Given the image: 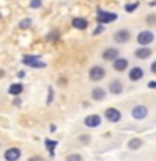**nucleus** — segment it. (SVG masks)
Returning <instances> with one entry per match:
<instances>
[{"label": "nucleus", "instance_id": "412c9836", "mask_svg": "<svg viewBox=\"0 0 156 161\" xmlns=\"http://www.w3.org/2000/svg\"><path fill=\"white\" fill-rule=\"evenodd\" d=\"M45 146H47V149H50V153L54 151V146H57L55 141H50V139H45Z\"/></svg>", "mask_w": 156, "mask_h": 161}, {"label": "nucleus", "instance_id": "4be33fe9", "mask_svg": "<svg viewBox=\"0 0 156 161\" xmlns=\"http://www.w3.org/2000/svg\"><path fill=\"white\" fill-rule=\"evenodd\" d=\"M136 7H138V2L128 3V5H126V12H133V10H136Z\"/></svg>", "mask_w": 156, "mask_h": 161}, {"label": "nucleus", "instance_id": "ddd939ff", "mask_svg": "<svg viewBox=\"0 0 156 161\" xmlns=\"http://www.w3.org/2000/svg\"><path fill=\"white\" fill-rule=\"evenodd\" d=\"M128 67V60L126 59H116L114 60V70H118V72H123V70Z\"/></svg>", "mask_w": 156, "mask_h": 161}, {"label": "nucleus", "instance_id": "bb28decb", "mask_svg": "<svg viewBox=\"0 0 156 161\" xmlns=\"http://www.w3.org/2000/svg\"><path fill=\"white\" fill-rule=\"evenodd\" d=\"M148 22H149V24L156 22V17H154V15H149V17H148Z\"/></svg>", "mask_w": 156, "mask_h": 161}, {"label": "nucleus", "instance_id": "f257e3e1", "mask_svg": "<svg viewBox=\"0 0 156 161\" xmlns=\"http://www.w3.org/2000/svg\"><path fill=\"white\" fill-rule=\"evenodd\" d=\"M154 40V35L153 32H149V30H143V32H139L138 35V44L143 45V47H146L148 44H151Z\"/></svg>", "mask_w": 156, "mask_h": 161}, {"label": "nucleus", "instance_id": "0eeeda50", "mask_svg": "<svg viewBox=\"0 0 156 161\" xmlns=\"http://www.w3.org/2000/svg\"><path fill=\"white\" fill-rule=\"evenodd\" d=\"M5 159L7 161H17L20 158V149L19 148H8L7 151H5Z\"/></svg>", "mask_w": 156, "mask_h": 161}, {"label": "nucleus", "instance_id": "b1692460", "mask_svg": "<svg viewBox=\"0 0 156 161\" xmlns=\"http://www.w3.org/2000/svg\"><path fill=\"white\" fill-rule=\"evenodd\" d=\"M57 37H59V34L57 32H52V34L47 35V40H57Z\"/></svg>", "mask_w": 156, "mask_h": 161}, {"label": "nucleus", "instance_id": "cd10ccee", "mask_svg": "<svg viewBox=\"0 0 156 161\" xmlns=\"http://www.w3.org/2000/svg\"><path fill=\"white\" fill-rule=\"evenodd\" d=\"M151 72H153V74H156V60H154L153 64H151Z\"/></svg>", "mask_w": 156, "mask_h": 161}, {"label": "nucleus", "instance_id": "a211bd4d", "mask_svg": "<svg viewBox=\"0 0 156 161\" xmlns=\"http://www.w3.org/2000/svg\"><path fill=\"white\" fill-rule=\"evenodd\" d=\"M141 144H143V141L138 139V138H134V139H131L128 143V148L129 149H138V148H141Z\"/></svg>", "mask_w": 156, "mask_h": 161}, {"label": "nucleus", "instance_id": "f03ea898", "mask_svg": "<svg viewBox=\"0 0 156 161\" xmlns=\"http://www.w3.org/2000/svg\"><path fill=\"white\" fill-rule=\"evenodd\" d=\"M104 75H106V70H104V67H101V65H94V67H91V70H89L91 80H101Z\"/></svg>", "mask_w": 156, "mask_h": 161}, {"label": "nucleus", "instance_id": "5701e85b", "mask_svg": "<svg viewBox=\"0 0 156 161\" xmlns=\"http://www.w3.org/2000/svg\"><path fill=\"white\" fill-rule=\"evenodd\" d=\"M40 5H42L40 0H32V2H30V7H32V8H39Z\"/></svg>", "mask_w": 156, "mask_h": 161}, {"label": "nucleus", "instance_id": "6e6552de", "mask_svg": "<svg viewBox=\"0 0 156 161\" xmlns=\"http://www.w3.org/2000/svg\"><path fill=\"white\" fill-rule=\"evenodd\" d=\"M146 114H148V108H144V106H134L133 108L134 119H143V118H146Z\"/></svg>", "mask_w": 156, "mask_h": 161}, {"label": "nucleus", "instance_id": "1a4fd4ad", "mask_svg": "<svg viewBox=\"0 0 156 161\" xmlns=\"http://www.w3.org/2000/svg\"><path fill=\"white\" fill-rule=\"evenodd\" d=\"M84 124L89 126V128H98V126L101 124V118L98 114H91V116H87V118L84 119Z\"/></svg>", "mask_w": 156, "mask_h": 161}, {"label": "nucleus", "instance_id": "dca6fc26", "mask_svg": "<svg viewBox=\"0 0 156 161\" xmlns=\"http://www.w3.org/2000/svg\"><path fill=\"white\" fill-rule=\"evenodd\" d=\"M22 91H24L22 84H12V86L8 87V94H12V96H19V94H22Z\"/></svg>", "mask_w": 156, "mask_h": 161}, {"label": "nucleus", "instance_id": "9d476101", "mask_svg": "<svg viewBox=\"0 0 156 161\" xmlns=\"http://www.w3.org/2000/svg\"><path fill=\"white\" fill-rule=\"evenodd\" d=\"M118 55H119V52H118V49H113V47H109V49H106L104 52H103V59L104 60H114L118 59Z\"/></svg>", "mask_w": 156, "mask_h": 161}, {"label": "nucleus", "instance_id": "423d86ee", "mask_svg": "<svg viewBox=\"0 0 156 161\" xmlns=\"http://www.w3.org/2000/svg\"><path fill=\"white\" fill-rule=\"evenodd\" d=\"M129 37H131V34H129V30H126V29H121V30H118V32L114 34V39L118 40L119 44H124V42H128V40H129Z\"/></svg>", "mask_w": 156, "mask_h": 161}, {"label": "nucleus", "instance_id": "4468645a", "mask_svg": "<svg viewBox=\"0 0 156 161\" xmlns=\"http://www.w3.org/2000/svg\"><path fill=\"white\" fill-rule=\"evenodd\" d=\"M134 54H136V57H138V59H148L151 55V50L148 47H139Z\"/></svg>", "mask_w": 156, "mask_h": 161}, {"label": "nucleus", "instance_id": "20e7f679", "mask_svg": "<svg viewBox=\"0 0 156 161\" xmlns=\"http://www.w3.org/2000/svg\"><path fill=\"white\" fill-rule=\"evenodd\" d=\"M118 19V15L113 14V12H99L98 14V22L99 24H111V22H114V20Z\"/></svg>", "mask_w": 156, "mask_h": 161}, {"label": "nucleus", "instance_id": "aec40b11", "mask_svg": "<svg viewBox=\"0 0 156 161\" xmlns=\"http://www.w3.org/2000/svg\"><path fill=\"white\" fill-rule=\"evenodd\" d=\"M65 161H82V158H81V154H69Z\"/></svg>", "mask_w": 156, "mask_h": 161}, {"label": "nucleus", "instance_id": "9b49d317", "mask_svg": "<svg viewBox=\"0 0 156 161\" xmlns=\"http://www.w3.org/2000/svg\"><path fill=\"white\" fill-rule=\"evenodd\" d=\"M109 91H111V94H121L123 92V84H121V80H113V82L109 84Z\"/></svg>", "mask_w": 156, "mask_h": 161}, {"label": "nucleus", "instance_id": "6ab92c4d", "mask_svg": "<svg viewBox=\"0 0 156 161\" xmlns=\"http://www.w3.org/2000/svg\"><path fill=\"white\" fill-rule=\"evenodd\" d=\"M30 25H32V20H30V19H24V20H20L19 27L20 29H29Z\"/></svg>", "mask_w": 156, "mask_h": 161}, {"label": "nucleus", "instance_id": "2eb2a0df", "mask_svg": "<svg viewBox=\"0 0 156 161\" xmlns=\"http://www.w3.org/2000/svg\"><path fill=\"white\" fill-rule=\"evenodd\" d=\"M72 25H74L75 29L84 30L86 27H87V20H86V19H79V17H75V19L72 20Z\"/></svg>", "mask_w": 156, "mask_h": 161}, {"label": "nucleus", "instance_id": "393cba45", "mask_svg": "<svg viewBox=\"0 0 156 161\" xmlns=\"http://www.w3.org/2000/svg\"><path fill=\"white\" fill-rule=\"evenodd\" d=\"M103 30H104V27H103V25H99V27H98V29L94 30V34L98 35V34H101V32H103Z\"/></svg>", "mask_w": 156, "mask_h": 161}, {"label": "nucleus", "instance_id": "7ed1b4c3", "mask_svg": "<svg viewBox=\"0 0 156 161\" xmlns=\"http://www.w3.org/2000/svg\"><path fill=\"white\" fill-rule=\"evenodd\" d=\"M22 62L24 64H30L32 67H37V69H44L45 67V64L39 60V55H25V57L22 59Z\"/></svg>", "mask_w": 156, "mask_h": 161}, {"label": "nucleus", "instance_id": "39448f33", "mask_svg": "<svg viewBox=\"0 0 156 161\" xmlns=\"http://www.w3.org/2000/svg\"><path fill=\"white\" fill-rule=\"evenodd\" d=\"M106 119L111 123H118V121H121V113L116 108H109L106 109Z\"/></svg>", "mask_w": 156, "mask_h": 161}, {"label": "nucleus", "instance_id": "a878e982", "mask_svg": "<svg viewBox=\"0 0 156 161\" xmlns=\"http://www.w3.org/2000/svg\"><path fill=\"white\" fill-rule=\"evenodd\" d=\"M29 161H44V159L40 158V156H32V158H30Z\"/></svg>", "mask_w": 156, "mask_h": 161}, {"label": "nucleus", "instance_id": "c85d7f7f", "mask_svg": "<svg viewBox=\"0 0 156 161\" xmlns=\"http://www.w3.org/2000/svg\"><path fill=\"white\" fill-rule=\"evenodd\" d=\"M148 86H149V87H151V89H154V87H156V82H149Z\"/></svg>", "mask_w": 156, "mask_h": 161}, {"label": "nucleus", "instance_id": "f8f14e48", "mask_svg": "<svg viewBox=\"0 0 156 161\" xmlns=\"http://www.w3.org/2000/svg\"><path fill=\"white\" fill-rule=\"evenodd\" d=\"M141 77H143V69L141 67H133L129 70V79L131 80H139Z\"/></svg>", "mask_w": 156, "mask_h": 161}, {"label": "nucleus", "instance_id": "f3484780", "mask_svg": "<svg viewBox=\"0 0 156 161\" xmlns=\"http://www.w3.org/2000/svg\"><path fill=\"white\" fill-rule=\"evenodd\" d=\"M104 96H106L104 89H101V87L92 89V99H94V101H101V99H104Z\"/></svg>", "mask_w": 156, "mask_h": 161}]
</instances>
